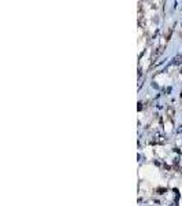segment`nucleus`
Listing matches in <instances>:
<instances>
[{"label": "nucleus", "instance_id": "obj_1", "mask_svg": "<svg viewBox=\"0 0 182 206\" xmlns=\"http://www.w3.org/2000/svg\"><path fill=\"white\" fill-rule=\"evenodd\" d=\"M163 51H164V47H159V48L155 51V54L152 55V61H156V59H158L159 56L162 55V52H163Z\"/></svg>", "mask_w": 182, "mask_h": 206}, {"label": "nucleus", "instance_id": "obj_2", "mask_svg": "<svg viewBox=\"0 0 182 206\" xmlns=\"http://www.w3.org/2000/svg\"><path fill=\"white\" fill-rule=\"evenodd\" d=\"M182 63V55H177L172 61V65H181Z\"/></svg>", "mask_w": 182, "mask_h": 206}, {"label": "nucleus", "instance_id": "obj_3", "mask_svg": "<svg viewBox=\"0 0 182 206\" xmlns=\"http://www.w3.org/2000/svg\"><path fill=\"white\" fill-rule=\"evenodd\" d=\"M171 206H178V204H172Z\"/></svg>", "mask_w": 182, "mask_h": 206}]
</instances>
